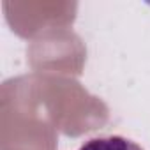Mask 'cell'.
Here are the masks:
<instances>
[{"instance_id": "cell-1", "label": "cell", "mask_w": 150, "mask_h": 150, "mask_svg": "<svg viewBox=\"0 0 150 150\" xmlns=\"http://www.w3.org/2000/svg\"><path fill=\"white\" fill-rule=\"evenodd\" d=\"M80 150H143V148L124 136H103L88 139L80 146Z\"/></svg>"}]
</instances>
